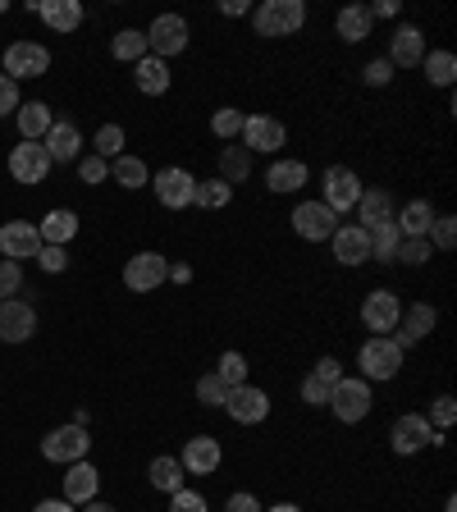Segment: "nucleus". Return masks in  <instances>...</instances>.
Instances as JSON below:
<instances>
[{
	"instance_id": "58",
	"label": "nucleus",
	"mask_w": 457,
	"mask_h": 512,
	"mask_svg": "<svg viewBox=\"0 0 457 512\" xmlns=\"http://www.w3.org/2000/svg\"><path fill=\"white\" fill-rule=\"evenodd\" d=\"M83 512H119L115 503H106V499H92V503H83Z\"/></svg>"
},
{
	"instance_id": "33",
	"label": "nucleus",
	"mask_w": 457,
	"mask_h": 512,
	"mask_svg": "<svg viewBox=\"0 0 457 512\" xmlns=\"http://www.w3.org/2000/svg\"><path fill=\"white\" fill-rule=\"evenodd\" d=\"M307 179H311V170L302 165V160H275L270 174H266V188L270 192H298Z\"/></svg>"
},
{
	"instance_id": "43",
	"label": "nucleus",
	"mask_w": 457,
	"mask_h": 512,
	"mask_svg": "<svg viewBox=\"0 0 457 512\" xmlns=\"http://www.w3.org/2000/svg\"><path fill=\"white\" fill-rule=\"evenodd\" d=\"M224 398H229V384H224L215 371L197 380V403L202 407H224Z\"/></svg>"
},
{
	"instance_id": "52",
	"label": "nucleus",
	"mask_w": 457,
	"mask_h": 512,
	"mask_svg": "<svg viewBox=\"0 0 457 512\" xmlns=\"http://www.w3.org/2000/svg\"><path fill=\"white\" fill-rule=\"evenodd\" d=\"M23 101H19V83H14V78H5L0 74V119L5 115H14V110H19Z\"/></svg>"
},
{
	"instance_id": "1",
	"label": "nucleus",
	"mask_w": 457,
	"mask_h": 512,
	"mask_svg": "<svg viewBox=\"0 0 457 512\" xmlns=\"http://www.w3.org/2000/svg\"><path fill=\"white\" fill-rule=\"evenodd\" d=\"M307 23V5L302 0H261L252 10V32L256 37H293Z\"/></svg>"
},
{
	"instance_id": "16",
	"label": "nucleus",
	"mask_w": 457,
	"mask_h": 512,
	"mask_svg": "<svg viewBox=\"0 0 457 512\" xmlns=\"http://www.w3.org/2000/svg\"><path fill=\"white\" fill-rule=\"evenodd\" d=\"M10 174H14V183H28V188L46 183V174H51V156H46L42 142H19V147L10 151Z\"/></svg>"
},
{
	"instance_id": "22",
	"label": "nucleus",
	"mask_w": 457,
	"mask_h": 512,
	"mask_svg": "<svg viewBox=\"0 0 457 512\" xmlns=\"http://www.w3.org/2000/svg\"><path fill=\"white\" fill-rule=\"evenodd\" d=\"M179 462H183L188 476H211V471L224 462V448H220V439L215 435H192L188 444H183Z\"/></svg>"
},
{
	"instance_id": "60",
	"label": "nucleus",
	"mask_w": 457,
	"mask_h": 512,
	"mask_svg": "<svg viewBox=\"0 0 457 512\" xmlns=\"http://www.w3.org/2000/svg\"><path fill=\"white\" fill-rule=\"evenodd\" d=\"M266 512H302L298 503H275V508H266Z\"/></svg>"
},
{
	"instance_id": "5",
	"label": "nucleus",
	"mask_w": 457,
	"mask_h": 512,
	"mask_svg": "<svg viewBox=\"0 0 457 512\" xmlns=\"http://www.w3.org/2000/svg\"><path fill=\"white\" fill-rule=\"evenodd\" d=\"M430 444L439 448L444 444V435H439L421 412H407V416H398L394 426H389V448H394L398 458H412V453H421V448H430Z\"/></svg>"
},
{
	"instance_id": "12",
	"label": "nucleus",
	"mask_w": 457,
	"mask_h": 512,
	"mask_svg": "<svg viewBox=\"0 0 457 512\" xmlns=\"http://www.w3.org/2000/svg\"><path fill=\"white\" fill-rule=\"evenodd\" d=\"M398 316H403V302H398L394 288H371L362 298V325L371 334H394Z\"/></svg>"
},
{
	"instance_id": "56",
	"label": "nucleus",
	"mask_w": 457,
	"mask_h": 512,
	"mask_svg": "<svg viewBox=\"0 0 457 512\" xmlns=\"http://www.w3.org/2000/svg\"><path fill=\"white\" fill-rule=\"evenodd\" d=\"M220 14H224V19H243V14H247V0H220Z\"/></svg>"
},
{
	"instance_id": "59",
	"label": "nucleus",
	"mask_w": 457,
	"mask_h": 512,
	"mask_svg": "<svg viewBox=\"0 0 457 512\" xmlns=\"http://www.w3.org/2000/svg\"><path fill=\"white\" fill-rule=\"evenodd\" d=\"M170 279H174V284H188V279H192V266H170Z\"/></svg>"
},
{
	"instance_id": "49",
	"label": "nucleus",
	"mask_w": 457,
	"mask_h": 512,
	"mask_svg": "<svg viewBox=\"0 0 457 512\" xmlns=\"http://www.w3.org/2000/svg\"><path fill=\"white\" fill-rule=\"evenodd\" d=\"M302 403L307 407H330V384L325 380H316V375H307V380H302Z\"/></svg>"
},
{
	"instance_id": "13",
	"label": "nucleus",
	"mask_w": 457,
	"mask_h": 512,
	"mask_svg": "<svg viewBox=\"0 0 457 512\" xmlns=\"http://www.w3.org/2000/svg\"><path fill=\"white\" fill-rule=\"evenodd\" d=\"M165 279H170V261L160 252H138L124 261V284L133 288V293H156Z\"/></svg>"
},
{
	"instance_id": "27",
	"label": "nucleus",
	"mask_w": 457,
	"mask_h": 512,
	"mask_svg": "<svg viewBox=\"0 0 457 512\" xmlns=\"http://www.w3.org/2000/svg\"><path fill=\"white\" fill-rule=\"evenodd\" d=\"M394 220V192L384 188H362V202H357V224L362 229H375V224Z\"/></svg>"
},
{
	"instance_id": "17",
	"label": "nucleus",
	"mask_w": 457,
	"mask_h": 512,
	"mask_svg": "<svg viewBox=\"0 0 457 512\" xmlns=\"http://www.w3.org/2000/svg\"><path fill=\"white\" fill-rule=\"evenodd\" d=\"M37 252H42V234H37V224L28 220H10L0 224V256L5 261H37Z\"/></svg>"
},
{
	"instance_id": "51",
	"label": "nucleus",
	"mask_w": 457,
	"mask_h": 512,
	"mask_svg": "<svg viewBox=\"0 0 457 512\" xmlns=\"http://www.w3.org/2000/svg\"><path fill=\"white\" fill-rule=\"evenodd\" d=\"M170 512H211V503L197 490H179V494H170Z\"/></svg>"
},
{
	"instance_id": "14",
	"label": "nucleus",
	"mask_w": 457,
	"mask_h": 512,
	"mask_svg": "<svg viewBox=\"0 0 457 512\" xmlns=\"http://www.w3.org/2000/svg\"><path fill=\"white\" fill-rule=\"evenodd\" d=\"M224 412H229V421H238V426H261L270 416V394L256 389V384H238V389H229V398H224Z\"/></svg>"
},
{
	"instance_id": "15",
	"label": "nucleus",
	"mask_w": 457,
	"mask_h": 512,
	"mask_svg": "<svg viewBox=\"0 0 457 512\" xmlns=\"http://www.w3.org/2000/svg\"><path fill=\"white\" fill-rule=\"evenodd\" d=\"M384 60L394 64V69H421V60H426V32L416 28V23H398Z\"/></svg>"
},
{
	"instance_id": "21",
	"label": "nucleus",
	"mask_w": 457,
	"mask_h": 512,
	"mask_svg": "<svg viewBox=\"0 0 457 512\" xmlns=\"http://www.w3.org/2000/svg\"><path fill=\"white\" fill-rule=\"evenodd\" d=\"M101 499V471L92 467V462H69L64 467V503H74V508H83V503Z\"/></svg>"
},
{
	"instance_id": "25",
	"label": "nucleus",
	"mask_w": 457,
	"mask_h": 512,
	"mask_svg": "<svg viewBox=\"0 0 457 512\" xmlns=\"http://www.w3.org/2000/svg\"><path fill=\"white\" fill-rule=\"evenodd\" d=\"M435 206L426 202V197H412V202L403 206V211L394 215V224H398V234L403 238H430V224H435Z\"/></svg>"
},
{
	"instance_id": "34",
	"label": "nucleus",
	"mask_w": 457,
	"mask_h": 512,
	"mask_svg": "<svg viewBox=\"0 0 457 512\" xmlns=\"http://www.w3.org/2000/svg\"><path fill=\"white\" fill-rule=\"evenodd\" d=\"M220 179L229 183V188H238V183L252 179V151L238 142V147H224L220 151Z\"/></svg>"
},
{
	"instance_id": "9",
	"label": "nucleus",
	"mask_w": 457,
	"mask_h": 512,
	"mask_svg": "<svg viewBox=\"0 0 457 512\" xmlns=\"http://www.w3.org/2000/svg\"><path fill=\"white\" fill-rule=\"evenodd\" d=\"M334 229H339V215L330 211V206L320 202H298L293 206V234L307 238V243H330Z\"/></svg>"
},
{
	"instance_id": "24",
	"label": "nucleus",
	"mask_w": 457,
	"mask_h": 512,
	"mask_svg": "<svg viewBox=\"0 0 457 512\" xmlns=\"http://www.w3.org/2000/svg\"><path fill=\"white\" fill-rule=\"evenodd\" d=\"M14 124H19V138L23 142H42L46 133H51L55 115H51V106H46V101H23V106L14 110Z\"/></svg>"
},
{
	"instance_id": "23",
	"label": "nucleus",
	"mask_w": 457,
	"mask_h": 512,
	"mask_svg": "<svg viewBox=\"0 0 457 512\" xmlns=\"http://www.w3.org/2000/svg\"><path fill=\"white\" fill-rule=\"evenodd\" d=\"M46 156H51V165H64V160H78L83 156V128L74 124V119H55L51 133L42 138Z\"/></svg>"
},
{
	"instance_id": "41",
	"label": "nucleus",
	"mask_w": 457,
	"mask_h": 512,
	"mask_svg": "<svg viewBox=\"0 0 457 512\" xmlns=\"http://www.w3.org/2000/svg\"><path fill=\"white\" fill-rule=\"evenodd\" d=\"M96 156H101V160L124 156V128H119V124H101V128H96Z\"/></svg>"
},
{
	"instance_id": "19",
	"label": "nucleus",
	"mask_w": 457,
	"mask_h": 512,
	"mask_svg": "<svg viewBox=\"0 0 457 512\" xmlns=\"http://www.w3.org/2000/svg\"><path fill=\"white\" fill-rule=\"evenodd\" d=\"M435 320H439V311L430 307V302H412V307H403V316H398V330L389 334V339L398 343V348H412V343H421V339H430V330H435Z\"/></svg>"
},
{
	"instance_id": "38",
	"label": "nucleus",
	"mask_w": 457,
	"mask_h": 512,
	"mask_svg": "<svg viewBox=\"0 0 457 512\" xmlns=\"http://www.w3.org/2000/svg\"><path fill=\"white\" fill-rule=\"evenodd\" d=\"M421 69H426L430 87H453V78H457V55H453V51H426Z\"/></svg>"
},
{
	"instance_id": "40",
	"label": "nucleus",
	"mask_w": 457,
	"mask_h": 512,
	"mask_svg": "<svg viewBox=\"0 0 457 512\" xmlns=\"http://www.w3.org/2000/svg\"><path fill=\"white\" fill-rule=\"evenodd\" d=\"M215 375H220L224 384H229V389H238V384H247V357L243 352H220V366H215Z\"/></svg>"
},
{
	"instance_id": "35",
	"label": "nucleus",
	"mask_w": 457,
	"mask_h": 512,
	"mask_svg": "<svg viewBox=\"0 0 457 512\" xmlns=\"http://www.w3.org/2000/svg\"><path fill=\"white\" fill-rule=\"evenodd\" d=\"M371 234V261H380V266H394L398 247H403V234H398V224H375V229H366Z\"/></svg>"
},
{
	"instance_id": "37",
	"label": "nucleus",
	"mask_w": 457,
	"mask_h": 512,
	"mask_svg": "<svg viewBox=\"0 0 457 512\" xmlns=\"http://www.w3.org/2000/svg\"><path fill=\"white\" fill-rule=\"evenodd\" d=\"M110 55L115 60H124V64H138V60H147V32H138V28H124V32H115V42H110Z\"/></svg>"
},
{
	"instance_id": "7",
	"label": "nucleus",
	"mask_w": 457,
	"mask_h": 512,
	"mask_svg": "<svg viewBox=\"0 0 457 512\" xmlns=\"http://www.w3.org/2000/svg\"><path fill=\"white\" fill-rule=\"evenodd\" d=\"M188 42H192V28H188L183 14H160V19L147 28V51L165 64H170L174 55L188 51Z\"/></svg>"
},
{
	"instance_id": "42",
	"label": "nucleus",
	"mask_w": 457,
	"mask_h": 512,
	"mask_svg": "<svg viewBox=\"0 0 457 512\" xmlns=\"http://www.w3.org/2000/svg\"><path fill=\"white\" fill-rule=\"evenodd\" d=\"M457 243V215H435V224H430V247L435 252H453Z\"/></svg>"
},
{
	"instance_id": "55",
	"label": "nucleus",
	"mask_w": 457,
	"mask_h": 512,
	"mask_svg": "<svg viewBox=\"0 0 457 512\" xmlns=\"http://www.w3.org/2000/svg\"><path fill=\"white\" fill-rule=\"evenodd\" d=\"M366 10H371V19H398V14H403V0H375Z\"/></svg>"
},
{
	"instance_id": "10",
	"label": "nucleus",
	"mask_w": 457,
	"mask_h": 512,
	"mask_svg": "<svg viewBox=\"0 0 457 512\" xmlns=\"http://www.w3.org/2000/svg\"><path fill=\"white\" fill-rule=\"evenodd\" d=\"M243 147L252 151H261V156H275V151H284V142H288V128H284V119H275V115H247L243 119Z\"/></svg>"
},
{
	"instance_id": "57",
	"label": "nucleus",
	"mask_w": 457,
	"mask_h": 512,
	"mask_svg": "<svg viewBox=\"0 0 457 512\" xmlns=\"http://www.w3.org/2000/svg\"><path fill=\"white\" fill-rule=\"evenodd\" d=\"M32 512H78V508H74V503H64V499H42Z\"/></svg>"
},
{
	"instance_id": "47",
	"label": "nucleus",
	"mask_w": 457,
	"mask_h": 512,
	"mask_svg": "<svg viewBox=\"0 0 457 512\" xmlns=\"http://www.w3.org/2000/svg\"><path fill=\"white\" fill-rule=\"evenodd\" d=\"M37 266H42L46 275H64V270H69V247H46L42 243V252H37Z\"/></svg>"
},
{
	"instance_id": "36",
	"label": "nucleus",
	"mask_w": 457,
	"mask_h": 512,
	"mask_svg": "<svg viewBox=\"0 0 457 512\" xmlns=\"http://www.w3.org/2000/svg\"><path fill=\"white\" fill-rule=\"evenodd\" d=\"M234 202V188L215 174V179H197V188H192V206H202V211H220V206Z\"/></svg>"
},
{
	"instance_id": "11",
	"label": "nucleus",
	"mask_w": 457,
	"mask_h": 512,
	"mask_svg": "<svg viewBox=\"0 0 457 512\" xmlns=\"http://www.w3.org/2000/svg\"><path fill=\"white\" fill-rule=\"evenodd\" d=\"M192 188H197V174L183 170V165H170V170L151 174V192H156V202L165 211H183L192 206Z\"/></svg>"
},
{
	"instance_id": "3",
	"label": "nucleus",
	"mask_w": 457,
	"mask_h": 512,
	"mask_svg": "<svg viewBox=\"0 0 457 512\" xmlns=\"http://www.w3.org/2000/svg\"><path fill=\"white\" fill-rule=\"evenodd\" d=\"M403 357H407V352L398 348L389 334H371V339L362 343V352H357L362 380H394V375L403 371Z\"/></svg>"
},
{
	"instance_id": "29",
	"label": "nucleus",
	"mask_w": 457,
	"mask_h": 512,
	"mask_svg": "<svg viewBox=\"0 0 457 512\" xmlns=\"http://www.w3.org/2000/svg\"><path fill=\"white\" fill-rule=\"evenodd\" d=\"M37 234H42L46 247H69L78 238V215L74 211H46V220L37 224Z\"/></svg>"
},
{
	"instance_id": "30",
	"label": "nucleus",
	"mask_w": 457,
	"mask_h": 512,
	"mask_svg": "<svg viewBox=\"0 0 457 512\" xmlns=\"http://www.w3.org/2000/svg\"><path fill=\"white\" fill-rule=\"evenodd\" d=\"M37 14L51 32H74L83 23V5L78 0H37Z\"/></svg>"
},
{
	"instance_id": "8",
	"label": "nucleus",
	"mask_w": 457,
	"mask_h": 512,
	"mask_svg": "<svg viewBox=\"0 0 457 512\" xmlns=\"http://www.w3.org/2000/svg\"><path fill=\"white\" fill-rule=\"evenodd\" d=\"M46 69H51V51H46L42 42H10L5 46V78H14V83H23V78H46Z\"/></svg>"
},
{
	"instance_id": "32",
	"label": "nucleus",
	"mask_w": 457,
	"mask_h": 512,
	"mask_svg": "<svg viewBox=\"0 0 457 512\" xmlns=\"http://www.w3.org/2000/svg\"><path fill=\"white\" fill-rule=\"evenodd\" d=\"M110 179L119 183V188H128V192H138V188H151V170L147 165H142L138 156H115L110 160Z\"/></svg>"
},
{
	"instance_id": "54",
	"label": "nucleus",
	"mask_w": 457,
	"mask_h": 512,
	"mask_svg": "<svg viewBox=\"0 0 457 512\" xmlns=\"http://www.w3.org/2000/svg\"><path fill=\"white\" fill-rule=\"evenodd\" d=\"M224 512H266L261 508V499H256V494H229V503H224Z\"/></svg>"
},
{
	"instance_id": "61",
	"label": "nucleus",
	"mask_w": 457,
	"mask_h": 512,
	"mask_svg": "<svg viewBox=\"0 0 457 512\" xmlns=\"http://www.w3.org/2000/svg\"><path fill=\"white\" fill-rule=\"evenodd\" d=\"M5 10H10V5H5V0H0V14H5Z\"/></svg>"
},
{
	"instance_id": "18",
	"label": "nucleus",
	"mask_w": 457,
	"mask_h": 512,
	"mask_svg": "<svg viewBox=\"0 0 457 512\" xmlns=\"http://www.w3.org/2000/svg\"><path fill=\"white\" fill-rule=\"evenodd\" d=\"M330 247H334V261L348 266V270H357V266L371 261V234H366L362 224H339L334 238H330Z\"/></svg>"
},
{
	"instance_id": "44",
	"label": "nucleus",
	"mask_w": 457,
	"mask_h": 512,
	"mask_svg": "<svg viewBox=\"0 0 457 512\" xmlns=\"http://www.w3.org/2000/svg\"><path fill=\"white\" fill-rule=\"evenodd\" d=\"M430 256H435V247H430V238H403V247H398L394 261H403V266H426Z\"/></svg>"
},
{
	"instance_id": "28",
	"label": "nucleus",
	"mask_w": 457,
	"mask_h": 512,
	"mask_svg": "<svg viewBox=\"0 0 457 512\" xmlns=\"http://www.w3.org/2000/svg\"><path fill=\"white\" fill-rule=\"evenodd\" d=\"M371 28H375V19H371V10H366V5H343V10L334 14V32H339L348 46L366 42V37H371Z\"/></svg>"
},
{
	"instance_id": "2",
	"label": "nucleus",
	"mask_w": 457,
	"mask_h": 512,
	"mask_svg": "<svg viewBox=\"0 0 457 512\" xmlns=\"http://www.w3.org/2000/svg\"><path fill=\"white\" fill-rule=\"evenodd\" d=\"M371 407H375V394H371V380H362V375H343V380L330 389V412L339 416L343 426L366 421Z\"/></svg>"
},
{
	"instance_id": "45",
	"label": "nucleus",
	"mask_w": 457,
	"mask_h": 512,
	"mask_svg": "<svg viewBox=\"0 0 457 512\" xmlns=\"http://www.w3.org/2000/svg\"><path fill=\"white\" fill-rule=\"evenodd\" d=\"M78 179H83L87 188L106 183V179H110V160H101L96 151H92V156H78Z\"/></svg>"
},
{
	"instance_id": "31",
	"label": "nucleus",
	"mask_w": 457,
	"mask_h": 512,
	"mask_svg": "<svg viewBox=\"0 0 457 512\" xmlns=\"http://www.w3.org/2000/svg\"><path fill=\"white\" fill-rule=\"evenodd\" d=\"M147 476H151V490H160V494H179V490H188V485H183V480H188V471H183V462H179V458H170V453L151 462Z\"/></svg>"
},
{
	"instance_id": "48",
	"label": "nucleus",
	"mask_w": 457,
	"mask_h": 512,
	"mask_svg": "<svg viewBox=\"0 0 457 512\" xmlns=\"http://www.w3.org/2000/svg\"><path fill=\"white\" fill-rule=\"evenodd\" d=\"M19 288H23V266L19 261H0V302L14 298Z\"/></svg>"
},
{
	"instance_id": "26",
	"label": "nucleus",
	"mask_w": 457,
	"mask_h": 512,
	"mask_svg": "<svg viewBox=\"0 0 457 512\" xmlns=\"http://www.w3.org/2000/svg\"><path fill=\"white\" fill-rule=\"evenodd\" d=\"M133 83H138L142 96H165V92H170V83H174V74H170V64H165V60L147 55V60L133 64Z\"/></svg>"
},
{
	"instance_id": "46",
	"label": "nucleus",
	"mask_w": 457,
	"mask_h": 512,
	"mask_svg": "<svg viewBox=\"0 0 457 512\" xmlns=\"http://www.w3.org/2000/svg\"><path fill=\"white\" fill-rule=\"evenodd\" d=\"M453 416H457V398H453V394H439V398H435V407H430V416H426V421L439 430V435H444V430L453 426Z\"/></svg>"
},
{
	"instance_id": "39",
	"label": "nucleus",
	"mask_w": 457,
	"mask_h": 512,
	"mask_svg": "<svg viewBox=\"0 0 457 512\" xmlns=\"http://www.w3.org/2000/svg\"><path fill=\"white\" fill-rule=\"evenodd\" d=\"M243 119H247V115H243L238 106H220V110L211 115V133H215L220 142H234L238 133H243Z\"/></svg>"
},
{
	"instance_id": "4",
	"label": "nucleus",
	"mask_w": 457,
	"mask_h": 512,
	"mask_svg": "<svg viewBox=\"0 0 457 512\" xmlns=\"http://www.w3.org/2000/svg\"><path fill=\"white\" fill-rule=\"evenodd\" d=\"M87 453H92V435H87V426H78V421L55 426V430H46V435H42V458L46 462L69 467V462H83Z\"/></svg>"
},
{
	"instance_id": "6",
	"label": "nucleus",
	"mask_w": 457,
	"mask_h": 512,
	"mask_svg": "<svg viewBox=\"0 0 457 512\" xmlns=\"http://www.w3.org/2000/svg\"><path fill=\"white\" fill-rule=\"evenodd\" d=\"M320 202L330 206L334 215L357 211V202H362V179H357V170H348V165H330V170L320 174Z\"/></svg>"
},
{
	"instance_id": "20",
	"label": "nucleus",
	"mask_w": 457,
	"mask_h": 512,
	"mask_svg": "<svg viewBox=\"0 0 457 512\" xmlns=\"http://www.w3.org/2000/svg\"><path fill=\"white\" fill-rule=\"evenodd\" d=\"M32 334H37V311L23 298L0 302V343H28Z\"/></svg>"
},
{
	"instance_id": "50",
	"label": "nucleus",
	"mask_w": 457,
	"mask_h": 512,
	"mask_svg": "<svg viewBox=\"0 0 457 512\" xmlns=\"http://www.w3.org/2000/svg\"><path fill=\"white\" fill-rule=\"evenodd\" d=\"M362 83L366 87H389V83H394V64L384 60V55H380V60H371L362 69Z\"/></svg>"
},
{
	"instance_id": "53",
	"label": "nucleus",
	"mask_w": 457,
	"mask_h": 512,
	"mask_svg": "<svg viewBox=\"0 0 457 512\" xmlns=\"http://www.w3.org/2000/svg\"><path fill=\"white\" fill-rule=\"evenodd\" d=\"M311 375H316V380H325L334 389V384L343 380V362H339V357H320V362L311 366Z\"/></svg>"
}]
</instances>
